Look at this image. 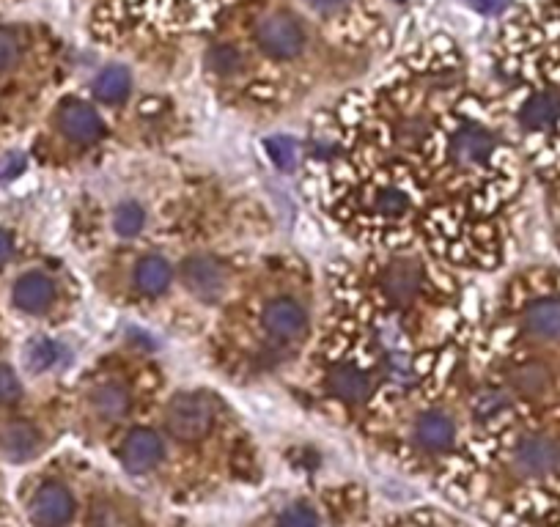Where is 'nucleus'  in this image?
Returning a JSON list of instances; mask_svg holds the SVG:
<instances>
[{
	"mask_svg": "<svg viewBox=\"0 0 560 527\" xmlns=\"http://www.w3.org/2000/svg\"><path fill=\"white\" fill-rule=\"evenodd\" d=\"M165 423H168V431L176 440H201L215 423V404L206 396H201V393H182V396H176L168 404Z\"/></svg>",
	"mask_w": 560,
	"mask_h": 527,
	"instance_id": "1",
	"label": "nucleus"
},
{
	"mask_svg": "<svg viewBox=\"0 0 560 527\" xmlns=\"http://www.w3.org/2000/svg\"><path fill=\"white\" fill-rule=\"evenodd\" d=\"M256 39H259L261 50L272 58L289 61L297 58L305 47V33H302L300 22L289 17V14H270L259 22L256 28Z\"/></svg>",
	"mask_w": 560,
	"mask_h": 527,
	"instance_id": "2",
	"label": "nucleus"
},
{
	"mask_svg": "<svg viewBox=\"0 0 560 527\" xmlns=\"http://www.w3.org/2000/svg\"><path fill=\"white\" fill-rule=\"evenodd\" d=\"M75 517V497L61 484L42 486L31 500V522L39 527H64Z\"/></svg>",
	"mask_w": 560,
	"mask_h": 527,
	"instance_id": "3",
	"label": "nucleus"
},
{
	"mask_svg": "<svg viewBox=\"0 0 560 527\" xmlns=\"http://www.w3.org/2000/svg\"><path fill=\"white\" fill-rule=\"evenodd\" d=\"M514 467L517 473L528 478H544L560 470V445L550 437H528L514 451Z\"/></svg>",
	"mask_w": 560,
	"mask_h": 527,
	"instance_id": "4",
	"label": "nucleus"
},
{
	"mask_svg": "<svg viewBox=\"0 0 560 527\" xmlns=\"http://www.w3.org/2000/svg\"><path fill=\"white\" fill-rule=\"evenodd\" d=\"M226 280L228 275L223 264H217L209 256H195V259L184 264V283H187V289L193 291L198 300H217L223 294V289H226Z\"/></svg>",
	"mask_w": 560,
	"mask_h": 527,
	"instance_id": "5",
	"label": "nucleus"
},
{
	"mask_svg": "<svg viewBox=\"0 0 560 527\" xmlns=\"http://www.w3.org/2000/svg\"><path fill=\"white\" fill-rule=\"evenodd\" d=\"M162 440L149 429H135L124 442V451H121V459H124V467L130 473H149L157 464L162 462Z\"/></svg>",
	"mask_w": 560,
	"mask_h": 527,
	"instance_id": "6",
	"label": "nucleus"
},
{
	"mask_svg": "<svg viewBox=\"0 0 560 527\" xmlns=\"http://www.w3.org/2000/svg\"><path fill=\"white\" fill-rule=\"evenodd\" d=\"M305 324H308V316L302 311L300 302L289 300V297H280V300H272L267 308H264V327L270 330L275 338H297V335L305 333Z\"/></svg>",
	"mask_w": 560,
	"mask_h": 527,
	"instance_id": "7",
	"label": "nucleus"
},
{
	"mask_svg": "<svg viewBox=\"0 0 560 527\" xmlns=\"http://www.w3.org/2000/svg\"><path fill=\"white\" fill-rule=\"evenodd\" d=\"M58 124L69 140L75 143H94L102 135V121L97 110L88 108L86 102H66L58 116Z\"/></svg>",
	"mask_w": 560,
	"mask_h": 527,
	"instance_id": "8",
	"label": "nucleus"
},
{
	"mask_svg": "<svg viewBox=\"0 0 560 527\" xmlns=\"http://www.w3.org/2000/svg\"><path fill=\"white\" fill-rule=\"evenodd\" d=\"M55 297L53 280L42 272H28L14 286V305L25 313H42L50 308Z\"/></svg>",
	"mask_w": 560,
	"mask_h": 527,
	"instance_id": "9",
	"label": "nucleus"
},
{
	"mask_svg": "<svg viewBox=\"0 0 560 527\" xmlns=\"http://www.w3.org/2000/svg\"><path fill=\"white\" fill-rule=\"evenodd\" d=\"M415 437H418L420 448L426 451H445L453 442V423L448 415L442 412H426L415 426Z\"/></svg>",
	"mask_w": 560,
	"mask_h": 527,
	"instance_id": "10",
	"label": "nucleus"
},
{
	"mask_svg": "<svg viewBox=\"0 0 560 527\" xmlns=\"http://www.w3.org/2000/svg\"><path fill=\"white\" fill-rule=\"evenodd\" d=\"M525 327L541 341H560V300H541L525 313Z\"/></svg>",
	"mask_w": 560,
	"mask_h": 527,
	"instance_id": "11",
	"label": "nucleus"
},
{
	"mask_svg": "<svg viewBox=\"0 0 560 527\" xmlns=\"http://www.w3.org/2000/svg\"><path fill=\"white\" fill-rule=\"evenodd\" d=\"M0 445H3V453L14 459V462H25V459H33L39 445H42V437L39 431L28 426V423H14L9 429L3 431L0 437Z\"/></svg>",
	"mask_w": 560,
	"mask_h": 527,
	"instance_id": "12",
	"label": "nucleus"
},
{
	"mask_svg": "<svg viewBox=\"0 0 560 527\" xmlns=\"http://www.w3.org/2000/svg\"><path fill=\"white\" fill-rule=\"evenodd\" d=\"M558 119L560 99L555 97V94H550V91L530 97L528 102H525V108H522V124H525L528 130H547V127H552Z\"/></svg>",
	"mask_w": 560,
	"mask_h": 527,
	"instance_id": "13",
	"label": "nucleus"
},
{
	"mask_svg": "<svg viewBox=\"0 0 560 527\" xmlns=\"http://www.w3.org/2000/svg\"><path fill=\"white\" fill-rule=\"evenodd\" d=\"M330 390L338 398L349 401V404H357V401H363L368 396L371 385H368V377L363 371H357L352 366H338L330 374Z\"/></svg>",
	"mask_w": 560,
	"mask_h": 527,
	"instance_id": "14",
	"label": "nucleus"
},
{
	"mask_svg": "<svg viewBox=\"0 0 560 527\" xmlns=\"http://www.w3.org/2000/svg\"><path fill=\"white\" fill-rule=\"evenodd\" d=\"M135 283H138V289L143 294H149V297H157L162 291L168 289V283H171V267H168V261L160 259V256H149V259H143L135 269Z\"/></svg>",
	"mask_w": 560,
	"mask_h": 527,
	"instance_id": "15",
	"label": "nucleus"
},
{
	"mask_svg": "<svg viewBox=\"0 0 560 527\" xmlns=\"http://www.w3.org/2000/svg\"><path fill=\"white\" fill-rule=\"evenodd\" d=\"M495 149V138L484 130H464L453 140V157L459 162H481Z\"/></svg>",
	"mask_w": 560,
	"mask_h": 527,
	"instance_id": "16",
	"label": "nucleus"
},
{
	"mask_svg": "<svg viewBox=\"0 0 560 527\" xmlns=\"http://www.w3.org/2000/svg\"><path fill=\"white\" fill-rule=\"evenodd\" d=\"M94 94L108 105H116L130 94V72L124 66H108L94 80Z\"/></svg>",
	"mask_w": 560,
	"mask_h": 527,
	"instance_id": "17",
	"label": "nucleus"
},
{
	"mask_svg": "<svg viewBox=\"0 0 560 527\" xmlns=\"http://www.w3.org/2000/svg\"><path fill=\"white\" fill-rule=\"evenodd\" d=\"M94 409H97L102 418L119 420L130 409V396L119 385H105V388H99L94 393Z\"/></svg>",
	"mask_w": 560,
	"mask_h": 527,
	"instance_id": "18",
	"label": "nucleus"
},
{
	"mask_svg": "<svg viewBox=\"0 0 560 527\" xmlns=\"http://www.w3.org/2000/svg\"><path fill=\"white\" fill-rule=\"evenodd\" d=\"M58 344H53L50 338H33L28 349H25V366L33 374H44L58 363Z\"/></svg>",
	"mask_w": 560,
	"mask_h": 527,
	"instance_id": "19",
	"label": "nucleus"
},
{
	"mask_svg": "<svg viewBox=\"0 0 560 527\" xmlns=\"http://www.w3.org/2000/svg\"><path fill=\"white\" fill-rule=\"evenodd\" d=\"M511 382H514V388L522 393V396H539L547 390L550 385V374H547V368L539 366V363H528V366L517 368L514 374H511Z\"/></svg>",
	"mask_w": 560,
	"mask_h": 527,
	"instance_id": "20",
	"label": "nucleus"
},
{
	"mask_svg": "<svg viewBox=\"0 0 560 527\" xmlns=\"http://www.w3.org/2000/svg\"><path fill=\"white\" fill-rule=\"evenodd\" d=\"M415 283H418V269L415 267H407V264H401V267H393L385 275V286H388V294L393 300H410L412 294H415Z\"/></svg>",
	"mask_w": 560,
	"mask_h": 527,
	"instance_id": "21",
	"label": "nucleus"
},
{
	"mask_svg": "<svg viewBox=\"0 0 560 527\" xmlns=\"http://www.w3.org/2000/svg\"><path fill=\"white\" fill-rule=\"evenodd\" d=\"M508 407V396L503 390H495V388H484L478 390L473 398V415L478 420H492L497 418L503 409Z\"/></svg>",
	"mask_w": 560,
	"mask_h": 527,
	"instance_id": "22",
	"label": "nucleus"
},
{
	"mask_svg": "<svg viewBox=\"0 0 560 527\" xmlns=\"http://www.w3.org/2000/svg\"><path fill=\"white\" fill-rule=\"evenodd\" d=\"M146 223V215H143V209H140L135 201H127V204H121L116 209V217H113V226L119 231L121 237H135L140 234V228Z\"/></svg>",
	"mask_w": 560,
	"mask_h": 527,
	"instance_id": "23",
	"label": "nucleus"
},
{
	"mask_svg": "<svg viewBox=\"0 0 560 527\" xmlns=\"http://www.w3.org/2000/svg\"><path fill=\"white\" fill-rule=\"evenodd\" d=\"M267 151H270L272 162H275L278 168H283V171L294 168V162H297V143L291 138H286V135L267 140Z\"/></svg>",
	"mask_w": 560,
	"mask_h": 527,
	"instance_id": "24",
	"label": "nucleus"
},
{
	"mask_svg": "<svg viewBox=\"0 0 560 527\" xmlns=\"http://www.w3.org/2000/svg\"><path fill=\"white\" fill-rule=\"evenodd\" d=\"M209 64H212V69L220 72V75H231V72H237L239 66H242V55L237 53V47L220 44V47H215V50L209 53Z\"/></svg>",
	"mask_w": 560,
	"mask_h": 527,
	"instance_id": "25",
	"label": "nucleus"
},
{
	"mask_svg": "<svg viewBox=\"0 0 560 527\" xmlns=\"http://www.w3.org/2000/svg\"><path fill=\"white\" fill-rule=\"evenodd\" d=\"M278 527H319V517L308 506H291L278 517Z\"/></svg>",
	"mask_w": 560,
	"mask_h": 527,
	"instance_id": "26",
	"label": "nucleus"
},
{
	"mask_svg": "<svg viewBox=\"0 0 560 527\" xmlns=\"http://www.w3.org/2000/svg\"><path fill=\"white\" fill-rule=\"evenodd\" d=\"M22 398V385L9 366H0V404H17Z\"/></svg>",
	"mask_w": 560,
	"mask_h": 527,
	"instance_id": "27",
	"label": "nucleus"
},
{
	"mask_svg": "<svg viewBox=\"0 0 560 527\" xmlns=\"http://www.w3.org/2000/svg\"><path fill=\"white\" fill-rule=\"evenodd\" d=\"M17 61H20V42H17V36L0 28V72L11 69Z\"/></svg>",
	"mask_w": 560,
	"mask_h": 527,
	"instance_id": "28",
	"label": "nucleus"
},
{
	"mask_svg": "<svg viewBox=\"0 0 560 527\" xmlns=\"http://www.w3.org/2000/svg\"><path fill=\"white\" fill-rule=\"evenodd\" d=\"M377 204L385 215L396 217L407 209V195L399 193V190H385V193H379Z\"/></svg>",
	"mask_w": 560,
	"mask_h": 527,
	"instance_id": "29",
	"label": "nucleus"
},
{
	"mask_svg": "<svg viewBox=\"0 0 560 527\" xmlns=\"http://www.w3.org/2000/svg\"><path fill=\"white\" fill-rule=\"evenodd\" d=\"M25 168V157L22 154H6L0 160V179H14L17 173H22Z\"/></svg>",
	"mask_w": 560,
	"mask_h": 527,
	"instance_id": "30",
	"label": "nucleus"
},
{
	"mask_svg": "<svg viewBox=\"0 0 560 527\" xmlns=\"http://www.w3.org/2000/svg\"><path fill=\"white\" fill-rule=\"evenodd\" d=\"M313 11H319V14H333V11L344 9L349 0H305Z\"/></svg>",
	"mask_w": 560,
	"mask_h": 527,
	"instance_id": "31",
	"label": "nucleus"
},
{
	"mask_svg": "<svg viewBox=\"0 0 560 527\" xmlns=\"http://www.w3.org/2000/svg\"><path fill=\"white\" fill-rule=\"evenodd\" d=\"M503 3H506V0H470V6L478 11H484V14H492V11L500 9Z\"/></svg>",
	"mask_w": 560,
	"mask_h": 527,
	"instance_id": "32",
	"label": "nucleus"
},
{
	"mask_svg": "<svg viewBox=\"0 0 560 527\" xmlns=\"http://www.w3.org/2000/svg\"><path fill=\"white\" fill-rule=\"evenodd\" d=\"M11 256V237L0 228V264H6Z\"/></svg>",
	"mask_w": 560,
	"mask_h": 527,
	"instance_id": "33",
	"label": "nucleus"
},
{
	"mask_svg": "<svg viewBox=\"0 0 560 527\" xmlns=\"http://www.w3.org/2000/svg\"><path fill=\"white\" fill-rule=\"evenodd\" d=\"M399 3H404V0H399Z\"/></svg>",
	"mask_w": 560,
	"mask_h": 527,
	"instance_id": "34",
	"label": "nucleus"
}]
</instances>
